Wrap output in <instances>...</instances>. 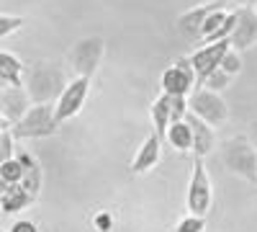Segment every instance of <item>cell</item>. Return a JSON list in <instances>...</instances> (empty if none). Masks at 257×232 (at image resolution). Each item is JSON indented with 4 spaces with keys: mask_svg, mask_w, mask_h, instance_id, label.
<instances>
[{
    "mask_svg": "<svg viewBox=\"0 0 257 232\" xmlns=\"http://www.w3.org/2000/svg\"><path fill=\"white\" fill-rule=\"evenodd\" d=\"M57 119H54V103H34L24 114V119L11 126V134L16 142L21 139H41L52 137L57 132Z\"/></svg>",
    "mask_w": 257,
    "mask_h": 232,
    "instance_id": "obj_3",
    "label": "cell"
},
{
    "mask_svg": "<svg viewBox=\"0 0 257 232\" xmlns=\"http://www.w3.org/2000/svg\"><path fill=\"white\" fill-rule=\"evenodd\" d=\"M21 26H24V18H21V16H3V13H0V39L13 34V31H18Z\"/></svg>",
    "mask_w": 257,
    "mask_h": 232,
    "instance_id": "obj_25",
    "label": "cell"
},
{
    "mask_svg": "<svg viewBox=\"0 0 257 232\" xmlns=\"http://www.w3.org/2000/svg\"><path fill=\"white\" fill-rule=\"evenodd\" d=\"M29 109H31V98H29L26 88H16V86L0 88V114L11 121V126L24 119V114Z\"/></svg>",
    "mask_w": 257,
    "mask_h": 232,
    "instance_id": "obj_11",
    "label": "cell"
},
{
    "mask_svg": "<svg viewBox=\"0 0 257 232\" xmlns=\"http://www.w3.org/2000/svg\"><path fill=\"white\" fill-rule=\"evenodd\" d=\"M185 124H188L190 137H193L190 152L203 160V158L213 150V147H216V132H213V126H208L206 121H201L196 114H190V111H188V116H185Z\"/></svg>",
    "mask_w": 257,
    "mask_h": 232,
    "instance_id": "obj_13",
    "label": "cell"
},
{
    "mask_svg": "<svg viewBox=\"0 0 257 232\" xmlns=\"http://www.w3.org/2000/svg\"><path fill=\"white\" fill-rule=\"evenodd\" d=\"M24 62H21L16 54L11 52H0V80L6 86H16V88H24Z\"/></svg>",
    "mask_w": 257,
    "mask_h": 232,
    "instance_id": "obj_16",
    "label": "cell"
},
{
    "mask_svg": "<svg viewBox=\"0 0 257 232\" xmlns=\"http://www.w3.org/2000/svg\"><path fill=\"white\" fill-rule=\"evenodd\" d=\"M211 201H213L211 176L206 171V163L201 158H196V160H193L190 183H188V214L206 219V214L211 212Z\"/></svg>",
    "mask_w": 257,
    "mask_h": 232,
    "instance_id": "obj_4",
    "label": "cell"
},
{
    "mask_svg": "<svg viewBox=\"0 0 257 232\" xmlns=\"http://www.w3.org/2000/svg\"><path fill=\"white\" fill-rule=\"evenodd\" d=\"M188 111L196 114L201 121H206L208 126H221L226 119H229V109L221 98V93H213L208 88H196L190 96H188Z\"/></svg>",
    "mask_w": 257,
    "mask_h": 232,
    "instance_id": "obj_5",
    "label": "cell"
},
{
    "mask_svg": "<svg viewBox=\"0 0 257 232\" xmlns=\"http://www.w3.org/2000/svg\"><path fill=\"white\" fill-rule=\"evenodd\" d=\"M16 158H18V163H21V165H24V171H31V168H36V165H39V163H36V158H34L31 152H24V150H21Z\"/></svg>",
    "mask_w": 257,
    "mask_h": 232,
    "instance_id": "obj_26",
    "label": "cell"
},
{
    "mask_svg": "<svg viewBox=\"0 0 257 232\" xmlns=\"http://www.w3.org/2000/svg\"><path fill=\"white\" fill-rule=\"evenodd\" d=\"M229 49H231L229 39H224V41H213V44H206V47L196 49V52L188 57L190 65H193V72H196L198 88L206 83V78H208L211 72H216V70L221 67V59H224V54H226Z\"/></svg>",
    "mask_w": 257,
    "mask_h": 232,
    "instance_id": "obj_8",
    "label": "cell"
},
{
    "mask_svg": "<svg viewBox=\"0 0 257 232\" xmlns=\"http://www.w3.org/2000/svg\"><path fill=\"white\" fill-rule=\"evenodd\" d=\"M11 129V121L3 116V114H0V132H8Z\"/></svg>",
    "mask_w": 257,
    "mask_h": 232,
    "instance_id": "obj_30",
    "label": "cell"
},
{
    "mask_svg": "<svg viewBox=\"0 0 257 232\" xmlns=\"http://www.w3.org/2000/svg\"><path fill=\"white\" fill-rule=\"evenodd\" d=\"M237 24L229 36V44L234 52H244L257 44V8H237Z\"/></svg>",
    "mask_w": 257,
    "mask_h": 232,
    "instance_id": "obj_10",
    "label": "cell"
},
{
    "mask_svg": "<svg viewBox=\"0 0 257 232\" xmlns=\"http://www.w3.org/2000/svg\"><path fill=\"white\" fill-rule=\"evenodd\" d=\"M203 229H206V219L203 217H193V214L183 217L175 224V232H203Z\"/></svg>",
    "mask_w": 257,
    "mask_h": 232,
    "instance_id": "obj_21",
    "label": "cell"
},
{
    "mask_svg": "<svg viewBox=\"0 0 257 232\" xmlns=\"http://www.w3.org/2000/svg\"><path fill=\"white\" fill-rule=\"evenodd\" d=\"M198 88V80H196V72H193V65L188 57H180L175 65H170L165 72H162V93L165 96H190L193 91Z\"/></svg>",
    "mask_w": 257,
    "mask_h": 232,
    "instance_id": "obj_7",
    "label": "cell"
},
{
    "mask_svg": "<svg viewBox=\"0 0 257 232\" xmlns=\"http://www.w3.org/2000/svg\"><path fill=\"white\" fill-rule=\"evenodd\" d=\"M13 147H16V139H13L11 129L8 132H0V165L13 160Z\"/></svg>",
    "mask_w": 257,
    "mask_h": 232,
    "instance_id": "obj_23",
    "label": "cell"
},
{
    "mask_svg": "<svg viewBox=\"0 0 257 232\" xmlns=\"http://www.w3.org/2000/svg\"><path fill=\"white\" fill-rule=\"evenodd\" d=\"M95 222H98V229H100V232H105V229L111 227V217H108V214H98Z\"/></svg>",
    "mask_w": 257,
    "mask_h": 232,
    "instance_id": "obj_28",
    "label": "cell"
},
{
    "mask_svg": "<svg viewBox=\"0 0 257 232\" xmlns=\"http://www.w3.org/2000/svg\"><path fill=\"white\" fill-rule=\"evenodd\" d=\"M88 93H90V78H75V80H70L67 88H64V93L59 96V101L54 103V119H57V124H64V121L75 119L82 111L85 101H88Z\"/></svg>",
    "mask_w": 257,
    "mask_h": 232,
    "instance_id": "obj_6",
    "label": "cell"
},
{
    "mask_svg": "<svg viewBox=\"0 0 257 232\" xmlns=\"http://www.w3.org/2000/svg\"><path fill=\"white\" fill-rule=\"evenodd\" d=\"M160 150H162V137L152 129V134L142 142L139 152L132 160V173H149L160 163Z\"/></svg>",
    "mask_w": 257,
    "mask_h": 232,
    "instance_id": "obj_14",
    "label": "cell"
},
{
    "mask_svg": "<svg viewBox=\"0 0 257 232\" xmlns=\"http://www.w3.org/2000/svg\"><path fill=\"white\" fill-rule=\"evenodd\" d=\"M165 139L170 142V147H173V150H178V152H190L193 137H190V129H188L185 119H183V121H175V124H170V129H167Z\"/></svg>",
    "mask_w": 257,
    "mask_h": 232,
    "instance_id": "obj_17",
    "label": "cell"
},
{
    "mask_svg": "<svg viewBox=\"0 0 257 232\" xmlns=\"http://www.w3.org/2000/svg\"><path fill=\"white\" fill-rule=\"evenodd\" d=\"M29 204H34V199L24 191L21 183H3L0 181V212L3 214L24 212Z\"/></svg>",
    "mask_w": 257,
    "mask_h": 232,
    "instance_id": "obj_15",
    "label": "cell"
},
{
    "mask_svg": "<svg viewBox=\"0 0 257 232\" xmlns=\"http://www.w3.org/2000/svg\"><path fill=\"white\" fill-rule=\"evenodd\" d=\"M224 8V3H219V0H211V3H203V6H196V8H190L185 11L180 18H178V31L188 39H201V29L206 24V18L213 13V11H219Z\"/></svg>",
    "mask_w": 257,
    "mask_h": 232,
    "instance_id": "obj_12",
    "label": "cell"
},
{
    "mask_svg": "<svg viewBox=\"0 0 257 232\" xmlns=\"http://www.w3.org/2000/svg\"><path fill=\"white\" fill-rule=\"evenodd\" d=\"M229 78H231V75H226L224 70H216V72H211V75L206 78L203 88H208V91H213V93H219L221 88L229 86Z\"/></svg>",
    "mask_w": 257,
    "mask_h": 232,
    "instance_id": "obj_22",
    "label": "cell"
},
{
    "mask_svg": "<svg viewBox=\"0 0 257 232\" xmlns=\"http://www.w3.org/2000/svg\"><path fill=\"white\" fill-rule=\"evenodd\" d=\"M0 181L3 183H21L24 181V165L18 163V158L0 165Z\"/></svg>",
    "mask_w": 257,
    "mask_h": 232,
    "instance_id": "obj_19",
    "label": "cell"
},
{
    "mask_svg": "<svg viewBox=\"0 0 257 232\" xmlns=\"http://www.w3.org/2000/svg\"><path fill=\"white\" fill-rule=\"evenodd\" d=\"M103 49H105V44L100 36L82 39L72 49V67L77 70V78H90L98 70L100 59H103Z\"/></svg>",
    "mask_w": 257,
    "mask_h": 232,
    "instance_id": "obj_9",
    "label": "cell"
},
{
    "mask_svg": "<svg viewBox=\"0 0 257 232\" xmlns=\"http://www.w3.org/2000/svg\"><path fill=\"white\" fill-rule=\"evenodd\" d=\"M11 232H39V227H36L34 222H29V219H18V222L11 227Z\"/></svg>",
    "mask_w": 257,
    "mask_h": 232,
    "instance_id": "obj_27",
    "label": "cell"
},
{
    "mask_svg": "<svg viewBox=\"0 0 257 232\" xmlns=\"http://www.w3.org/2000/svg\"><path fill=\"white\" fill-rule=\"evenodd\" d=\"M24 88L31 98V106L34 103H57L67 88V78L54 62H36L29 70V78L24 80Z\"/></svg>",
    "mask_w": 257,
    "mask_h": 232,
    "instance_id": "obj_1",
    "label": "cell"
},
{
    "mask_svg": "<svg viewBox=\"0 0 257 232\" xmlns=\"http://www.w3.org/2000/svg\"><path fill=\"white\" fill-rule=\"evenodd\" d=\"M219 70H224L226 75H237V72L242 70V59H239V52L229 49V52L224 54V59H221V67H219Z\"/></svg>",
    "mask_w": 257,
    "mask_h": 232,
    "instance_id": "obj_24",
    "label": "cell"
},
{
    "mask_svg": "<svg viewBox=\"0 0 257 232\" xmlns=\"http://www.w3.org/2000/svg\"><path fill=\"white\" fill-rule=\"evenodd\" d=\"M234 6H239V8H254L257 6V0H231Z\"/></svg>",
    "mask_w": 257,
    "mask_h": 232,
    "instance_id": "obj_29",
    "label": "cell"
},
{
    "mask_svg": "<svg viewBox=\"0 0 257 232\" xmlns=\"http://www.w3.org/2000/svg\"><path fill=\"white\" fill-rule=\"evenodd\" d=\"M152 124H155V132L165 139L167 129H170V96H160L152 103Z\"/></svg>",
    "mask_w": 257,
    "mask_h": 232,
    "instance_id": "obj_18",
    "label": "cell"
},
{
    "mask_svg": "<svg viewBox=\"0 0 257 232\" xmlns=\"http://www.w3.org/2000/svg\"><path fill=\"white\" fill-rule=\"evenodd\" d=\"M188 116V98L185 96H170V124L183 121Z\"/></svg>",
    "mask_w": 257,
    "mask_h": 232,
    "instance_id": "obj_20",
    "label": "cell"
},
{
    "mask_svg": "<svg viewBox=\"0 0 257 232\" xmlns=\"http://www.w3.org/2000/svg\"><path fill=\"white\" fill-rule=\"evenodd\" d=\"M221 163L229 173L257 183V150L247 137H231L221 144Z\"/></svg>",
    "mask_w": 257,
    "mask_h": 232,
    "instance_id": "obj_2",
    "label": "cell"
}]
</instances>
